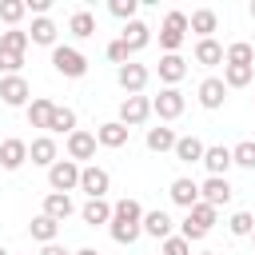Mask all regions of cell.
Masks as SVG:
<instances>
[{"label":"cell","instance_id":"6da1fadb","mask_svg":"<svg viewBox=\"0 0 255 255\" xmlns=\"http://www.w3.org/2000/svg\"><path fill=\"white\" fill-rule=\"evenodd\" d=\"M108 231H112L116 243H135V239L143 235V207H139V199H131V195L116 199V203H112V223H108Z\"/></svg>","mask_w":255,"mask_h":255},{"label":"cell","instance_id":"7a4b0ae2","mask_svg":"<svg viewBox=\"0 0 255 255\" xmlns=\"http://www.w3.org/2000/svg\"><path fill=\"white\" fill-rule=\"evenodd\" d=\"M215 219H219V211L211 207V203H195L187 215H183V223H179V235L187 239V243H199V239H207V231L215 227Z\"/></svg>","mask_w":255,"mask_h":255},{"label":"cell","instance_id":"3957f363","mask_svg":"<svg viewBox=\"0 0 255 255\" xmlns=\"http://www.w3.org/2000/svg\"><path fill=\"white\" fill-rule=\"evenodd\" d=\"M183 40H187V12H167L163 16V24H159V48H163V56H171V52H179L183 48Z\"/></svg>","mask_w":255,"mask_h":255},{"label":"cell","instance_id":"277c9868","mask_svg":"<svg viewBox=\"0 0 255 255\" xmlns=\"http://www.w3.org/2000/svg\"><path fill=\"white\" fill-rule=\"evenodd\" d=\"M52 68L60 76H68V80H80V76H88V56L80 48H72V44H56L52 48Z\"/></svg>","mask_w":255,"mask_h":255},{"label":"cell","instance_id":"5b68a950","mask_svg":"<svg viewBox=\"0 0 255 255\" xmlns=\"http://www.w3.org/2000/svg\"><path fill=\"white\" fill-rule=\"evenodd\" d=\"M48 187L60 191V195H72V191L80 187V163H72V159H56V163L48 167Z\"/></svg>","mask_w":255,"mask_h":255},{"label":"cell","instance_id":"8992f818","mask_svg":"<svg viewBox=\"0 0 255 255\" xmlns=\"http://www.w3.org/2000/svg\"><path fill=\"white\" fill-rule=\"evenodd\" d=\"M147 80H151V72H147L143 64H135V60H128V64H120V68H116V84H120L128 96H143Z\"/></svg>","mask_w":255,"mask_h":255},{"label":"cell","instance_id":"52a82bcc","mask_svg":"<svg viewBox=\"0 0 255 255\" xmlns=\"http://www.w3.org/2000/svg\"><path fill=\"white\" fill-rule=\"evenodd\" d=\"M183 108H187V100L179 88H159V96H151V116H159V120H179Z\"/></svg>","mask_w":255,"mask_h":255},{"label":"cell","instance_id":"ba28073f","mask_svg":"<svg viewBox=\"0 0 255 255\" xmlns=\"http://www.w3.org/2000/svg\"><path fill=\"white\" fill-rule=\"evenodd\" d=\"M147 116H151V100L147 96H124L120 100V124L124 128H139V124H147Z\"/></svg>","mask_w":255,"mask_h":255},{"label":"cell","instance_id":"9c48e42d","mask_svg":"<svg viewBox=\"0 0 255 255\" xmlns=\"http://www.w3.org/2000/svg\"><path fill=\"white\" fill-rule=\"evenodd\" d=\"M64 147H68V159H72V163H84V167H88V159H96V147H100V143H96V131L76 128Z\"/></svg>","mask_w":255,"mask_h":255},{"label":"cell","instance_id":"30bf717a","mask_svg":"<svg viewBox=\"0 0 255 255\" xmlns=\"http://www.w3.org/2000/svg\"><path fill=\"white\" fill-rule=\"evenodd\" d=\"M108 187H112V175H108L100 163L80 167V191H84L88 199H104V195H108Z\"/></svg>","mask_w":255,"mask_h":255},{"label":"cell","instance_id":"8fae6325","mask_svg":"<svg viewBox=\"0 0 255 255\" xmlns=\"http://www.w3.org/2000/svg\"><path fill=\"white\" fill-rule=\"evenodd\" d=\"M0 100L8 108H28L32 104V88L24 76H0Z\"/></svg>","mask_w":255,"mask_h":255},{"label":"cell","instance_id":"7c38bea8","mask_svg":"<svg viewBox=\"0 0 255 255\" xmlns=\"http://www.w3.org/2000/svg\"><path fill=\"white\" fill-rule=\"evenodd\" d=\"M231 195H235V187L227 183V175H207V179L199 183V199L211 203L215 211H219L223 203H231Z\"/></svg>","mask_w":255,"mask_h":255},{"label":"cell","instance_id":"4fadbf2b","mask_svg":"<svg viewBox=\"0 0 255 255\" xmlns=\"http://www.w3.org/2000/svg\"><path fill=\"white\" fill-rule=\"evenodd\" d=\"M155 72H159V80H163V88H179V80L187 76V60H183L179 52H171V56H159V64H155Z\"/></svg>","mask_w":255,"mask_h":255},{"label":"cell","instance_id":"5bb4252c","mask_svg":"<svg viewBox=\"0 0 255 255\" xmlns=\"http://www.w3.org/2000/svg\"><path fill=\"white\" fill-rule=\"evenodd\" d=\"M167 195H171V203H175V207L191 211V207L199 203V183H195V179H187V175H179V179H171Z\"/></svg>","mask_w":255,"mask_h":255},{"label":"cell","instance_id":"9a60e30c","mask_svg":"<svg viewBox=\"0 0 255 255\" xmlns=\"http://www.w3.org/2000/svg\"><path fill=\"white\" fill-rule=\"evenodd\" d=\"M24 163H28V143L16 139V135H8V139L0 143V167H4V171H20Z\"/></svg>","mask_w":255,"mask_h":255},{"label":"cell","instance_id":"2e32d148","mask_svg":"<svg viewBox=\"0 0 255 255\" xmlns=\"http://www.w3.org/2000/svg\"><path fill=\"white\" fill-rule=\"evenodd\" d=\"M199 108H207V112H219L223 108V100H227V88H223V80L219 76H207L203 84H199Z\"/></svg>","mask_w":255,"mask_h":255},{"label":"cell","instance_id":"e0dca14e","mask_svg":"<svg viewBox=\"0 0 255 255\" xmlns=\"http://www.w3.org/2000/svg\"><path fill=\"white\" fill-rule=\"evenodd\" d=\"M28 159H32L36 167H52V163L60 159V147H56V139H52V135H36V139L28 143Z\"/></svg>","mask_w":255,"mask_h":255},{"label":"cell","instance_id":"ac0fdd59","mask_svg":"<svg viewBox=\"0 0 255 255\" xmlns=\"http://www.w3.org/2000/svg\"><path fill=\"white\" fill-rule=\"evenodd\" d=\"M120 40L128 44V52L135 56V52H143L147 44H151V28L143 24V20H128L124 24V32H120Z\"/></svg>","mask_w":255,"mask_h":255},{"label":"cell","instance_id":"d6986e66","mask_svg":"<svg viewBox=\"0 0 255 255\" xmlns=\"http://www.w3.org/2000/svg\"><path fill=\"white\" fill-rule=\"evenodd\" d=\"M219 28V16H215V8H195L191 16H187V32H195L199 40H211V32Z\"/></svg>","mask_w":255,"mask_h":255},{"label":"cell","instance_id":"ffe728a7","mask_svg":"<svg viewBox=\"0 0 255 255\" xmlns=\"http://www.w3.org/2000/svg\"><path fill=\"white\" fill-rule=\"evenodd\" d=\"M128 131H131V128H124L120 120H108V124H100V128H96V143L116 151V147H124V143H128Z\"/></svg>","mask_w":255,"mask_h":255},{"label":"cell","instance_id":"44dd1931","mask_svg":"<svg viewBox=\"0 0 255 255\" xmlns=\"http://www.w3.org/2000/svg\"><path fill=\"white\" fill-rule=\"evenodd\" d=\"M24 112H28V124H32V128H44V135H48V124H52L56 104H52L48 96H32V104H28Z\"/></svg>","mask_w":255,"mask_h":255},{"label":"cell","instance_id":"7402d4cb","mask_svg":"<svg viewBox=\"0 0 255 255\" xmlns=\"http://www.w3.org/2000/svg\"><path fill=\"white\" fill-rule=\"evenodd\" d=\"M199 163L207 167V175H227V167H231V147H223V143L203 147V159H199Z\"/></svg>","mask_w":255,"mask_h":255},{"label":"cell","instance_id":"603a6c76","mask_svg":"<svg viewBox=\"0 0 255 255\" xmlns=\"http://www.w3.org/2000/svg\"><path fill=\"white\" fill-rule=\"evenodd\" d=\"M44 215H48V219H56V223H64L68 215H76V203H72V195L48 191V195H44Z\"/></svg>","mask_w":255,"mask_h":255},{"label":"cell","instance_id":"cb8c5ba5","mask_svg":"<svg viewBox=\"0 0 255 255\" xmlns=\"http://www.w3.org/2000/svg\"><path fill=\"white\" fill-rule=\"evenodd\" d=\"M143 235H151V239H167V235H175V231H171V215H167L163 207L143 211Z\"/></svg>","mask_w":255,"mask_h":255},{"label":"cell","instance_id":"d4e9b609","mask_svg":"<svg viewBox=\"0 0 255 255\" xmlns=\"http://www.w3.org/2000/svg\"><path fill=\"white\" fill-rule=\"evenodd\" d=\"M76 131V108H68V104H56V112H52V124H48V135L56 139V135H72Z\"/></svg>","mask_w":255,"mask_h":255},{"label":"cell","instance_id":"484cf974","mask_svg":"<svg viewBox=\"0 0 255 255\" xmlns=\"http://www.w3.org/2000/svg\"><path fill=\"white\" fill-rule=\"evenodd\" d=\"M80 219H84L88 227H104V223H112V203H108V199H88V203L80 207Z\"/></svg>","mask_w":255,"mask_h":255},{"label":"cell","instance_id":"4316f807","mask_svg":"<svg viewBox=\"0 0 255 255\" xmlns=\"http://www.w3.org/2000/svg\"><path fill=\"white\" fill-rule=\"evenodd\" d=\"M195 64L199 68H215L223 64V44L211 36V40H195Z\"/></svg>","mask_w":255,"mask_h":255},{"label":"cell","instance_id":"83f0119b","mask_svg":"<svg viewBox=\"0 0 255 255\" xmlns=\"http://www.w3.org/2000/svg\"><path fill=\"white\" fill-rule=\"evenodd\" d=\"M171 155H175L179 163H199V159H203V139H195V135H179L175 147H171Z\"/></svg>","mask_w":255,"mask_h":255},{"label":"cell","instance_id":"f1b7e54d","mask_svg":"<svg viewBox=\"0 0 255 255\" xmlns=\"http://www.w3.org/2000/svg\"><path fill=\"white\" fill-rule=\"evenodd\" d=\"M56 36H60V28L48 20V16H36L32 20V32H28V40L32 44H44V48H56Z\"/></svg>","mask_w":255,"mask_h":255},{"label":"cell","instance_id":"f546056e","mask_svg":"<svg viewBox=\"0 0 255 255\" xmlns=\"http://www.w3.org/2000/svg\"><path fill=\"white\" fill-rule=\"evenodd\" d=\"M175 131L171 128H147V135H143V143H147V151H155V155H163V151H171L175 147Z\"/></svg>","mask_w":255,"mask_h":255},{"label":"cell","instance_id":"4dcf8cb0","mask_svg":"<svg viewBox=\"0 0 255 255\" xmlns=\"http://www.w3.org/2000/svg\"><path fill=\"white\" fill-rule=\"evenodd\" d=\"M28 231H32V239L44 247V243H56V235H60V223H56V219H48V215L40 211V215L28 223Z\"/></svg>","mask_w":255,"mask_h":255},{"label":"cell","instance_id":"1f68e13d","mask_svg":"<svg viewBox=\"0 0 255 255\" xmlns=\"http://www.w3.org/2000/svg\"><path fill=\"white\" fill-rule=\"evenodd\" d=\"M251 76H255V64H251V68H243V64H223V76H219V80H223V88L231 92V88H247Z\"/></svg>","mask_w":255,"mask_h":255},{"label":"cell","instance_id":"d6a6232c","mask_svg":"<svg viewBox=\"0 0 255 255\" xmlns=\"http://www.w3.org/2000/svg\"><path fill=\"white\" fill-rule=\"evenodd\" d=\"M68 32H72L76 40H88V36H96V16H92L88 8L72 12V20H68Z\"/></svg>","mask_w":255,"mask_h":255},{"label":"cell","instance_id":"836d02e7","mask_svg":"<svg viewBox=\"0 0 255 255\" xmlns=\"http://www.w3.org/2000/svg\"><path fill=\"white\" fill-rule=\"evenodd\" d=\"M251 60H255V48H251L247 40H235V44L223 48V64H243V68H251Z\"/></svg>","mask_w":255,"mask_h":255},{"label":"cell","instance_id":"e575fe53","mask_svg":"<svg viewBox=\"0 0 255 255\" xmlns=\"http://www.w3.org/2000/svg\"><path fill=\"white\" fill-rule=\"evenodd\" d=\"M231 167H243V171H255V139H243L231 147Z\"/></svg>","mask_w":255,"mask_h":255},{"label":"cell","instance_id":"d590c367","mask_svg":"<svg viewBox=\"0 0 255 255\" xmlns=\"http://www.w3.org/2000/svg\"><path fill=\"white\" fill-rule=\"evenodd\" d=\"M28 32H20V28H8V32H0V48L4 52H16V56H24L28 52Z\"/></svg>","mask_w":255,"mask_h":255},{"label":"cell","instance_id":"8d00e7d4","mask_svg":"<svg viewBox=\"0 0 255 255\" xmlns=\"http://www.w3.org/2000/svg\"><path fill=\"white\" fill-rule=\"evenodd\" d=\"M24 12H28L24 0H0V20H4L8 28H16V24L24 20Z\"/></svg>","mask_w":255,"mask_h":255},{"label":"cell","instance_id":"74e56055","mask_svg":"<svg viewBox=\"0 0 255 255\" xmlns=\"http://www.w3.org/2000/svg\"><path fill=\"white\" fill-rule=\"evenodd\" d=\"M251 227H255V215H251V211H235V215L227 219V231H231V235H239V239H243V235H251Z\"/></svg>","mask_w":255,"mask_h":255},{"label":"cell","instance_id":"f35d334b","mask_svg":"<svg viewBox=\"0 0 255 255\" xmlns=\"http://www.w3.org/2000/svg\"><path fill=\"white\" fill-rule=\"evenodd\" d=\"M108 12H112L116 20H124V24H128V20H135V12H139V0H112V4H108Z\"/></svg>","mask_w":255,"mask_h":255},{"label":"cell","instance_id":"ab89813d","mask_svg":"<svg viewBox=\"0 0 255 255\" xmlns=\"http://www.w3.org/2000/svg\"><path fill=\"white\" fill-rule=\"evenodd\" d=\"M159 255H191V243L183 235H167L163 247H159Z\"/></svg>","mask_w":255,"mask_h":255},{"label":"cell","instance_id":"60d3db41","mask_svg":"<svg viewBox=\"0 0 255 255\" xmlns=\"http://www.w3.org/2000/svg\"><path fill=\"white\" fill-rule=\"evenodd\" d=\"M20 68H24V56L0 48V72H4V76H20Z\"/></svg>","mask_w":255,"mask_h":255},{"label":"cell","instance_id":"b9f144b4","mask_svg":"<svg viewBox=\"0 0 255 255\" xmlns=\"http://www.w3.org/2000/svg\"><path fill=\"white\" fill-rule=\"evenodd\" d=\"M108 60H112L116 68H120V64H128V60H131L128 44H124V40H112V44H108Z\"/></svg>","mask_w":255,"mask_h":255},{"label":"cell","instance_id":"7bdbcfd3","mask_svg":"<svg viewBox=\"0 0 255 255\" xmlns=\"http://www.w3.org/2000/svg\"><path fill=\"white\" fill-rule=\"evenodd\" d=\"M24 8H28V12H36V16H48L52 0H24Z\"/></svg>","mask_w":255,"mask_h":255},{"label":"cell","instance_id":"ee69618b","mask_svg":"<svg viewBox=\"0 0 255 255\" xmlns=\"http://www.w3.org/2000/svg\"><path fill=\"white\" fill-rule=\"evenodd\" d=\"M40 255H72V251H68V247H60V243H44V247H40Z\"/></svg>","mask_w":255,"mask_h":255},{"label":"cell","instance_id":"f6af8a7d","mask_svg":"<svg viewBox=\"0 0 255 255\" xmlns=\"http://www.w3.org/2000/svg\"><path fill=\"white\" fill-rule=\"evenodd\" d=\"M72 255H100L96 247H80V251H72Z\"/></svg>","mask_w":255,"mask_h":255},{"label":"cell","instance_id":"bcb514c9","mask_svg":"<svg viewBox=\"0 0 255 255\" xmlns=\"http://www.w3.org/2000/svg\"><path fill=\"white\" fill-rule=\"evenodd\" d=\"M251 20H255V0H251Z\"/></svg>","mask_w":255,"mask_h":255},{"label":"cell","instance_id":"7dc6e473","mask_svg":"<svg viewBox=\"0 0 255 255\" xmlns=\"http://www.w3.org/2000/svg\"><path fill=\"white\" fill-rule=\"evenodd\" d=\"M0 255H12V251H8V247H0Z\"/></svg>","mask_w":255,"mask_h":255},{"label":"cell","instance_id":"c3c4849f","mask_svg":"<svg viewBox=\"0 0 255 255\" xmlns=\"http://www.w3.org/2000/svg\"><path fill=\"white\" fill-rule=\"evenodd\" d=\"M247 239H251V243H255V227H251V235H247Z\"/></svg>","mask_w":255,"mask_h":255},{"label":"cell","instance_id":"681fc988","mask_svg":"<svg viewBox=\"0 0 255 255\" xmlns=\"http://www.w3.org/2000/svg\"><path fill=\"white\" fill-rule=\"evenodd\" d=\"M199 255H215V251H199Z\"/></svg>","mask_w":255,"mask_h":255},{"label":"cell","instance_id":"f907efd6","mask_svg":"<svg viewBox=\"0 0 255 255\" xmlns=\"http://www.w3.org/2000/svg\"><path fill=\"white\" fill-rule=\"evenodd\" d=\"M251 48H255V40H251Z\"/></svg>","mask_w":255,"mask_h":255}]
</instances>
